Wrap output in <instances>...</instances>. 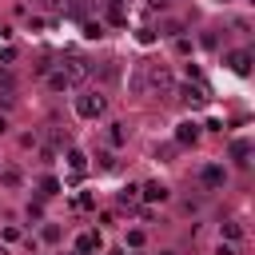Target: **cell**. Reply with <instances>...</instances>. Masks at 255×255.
Returning <instances> with one entry per match:
<instances>
[{
    "mask_svg": "<svg viewBox=\"0 0 255 255\" xmlns=\"http://www.w3.org/2000/svg\"><path fill=\"white\" fill-rule=\"evenodd\" d=\"M143 92H159V96H171L175 92V76L167 64H143Z\"/></svg>",
    "mask_w": 255,
    "mask_h": 255,
    "instance_id": "cell-1",
    "label": "cell"
},
{
    "mask_svg": "<svg viewBox=\"0 0 255 255\" xmlns=\"http://www.w3.org/2000/svg\"><path fill=\"white\" fill-rule=\"evenodd\" d=\"M72 108H76L80 120H100V116L108 112V100H104V92H80Z\"/></svg>",
    "mask_w": 255,
    "mask_h": 255,
    "instance_id": "cell-2",
    "label": "cell"
},
{
    "mask_svg": "<svg viewBox=\"0 0 255 255\" xmlns=\"http://www.w3.org/2000/svg\"><path fill=\"white\" fill-rule=\"evenodd\" d=\"M199 183H203L207 191H219V187L227 183V171H223L219 163H203V167H199Z\"/></svg>",
    "mask_w": 255,
    "mask_h": 255,
    "instance_id": "cell-3",
    "label": "cell"
},
{
    "mask_svg": "<svg viewBox=\"0 0 255 255\" xmlns=\"http://www.w3.org/2000/svg\"><path fill=\"white\" fill-rule=\"evenodd\" d=\"M60 72H64V76H68V84H72V88H76V84H80V80H84V76H88V72H92V68H88V64H84V60H80V56H68V60H64V64H60Z\"/></svg>",
    "mask_w": 255,
    "mask_h": 255,
    "instance_id": "cell-4",
    "label": "cell"
},
{
    "mask_svg": "<svg viewBox=\"0 0 255 255\" xmlns=\"http://www.w3.org/2000/svg\"><path fill=\"white\" fill-rule=\"evenodd\" d=\"M227 68H231L235 76H251V52H247V48L227 52Z\"/></svg>",
    "mask_w": 255,
    "mask_h": 255,
    "instance_id": "cell-5",
    "label": "cell"
},
{
    "mask_svg": "<svg viewBox=\"0 0 255 255\" xmlns=\"http://www.w3.org/2000/svg\"><path fill=\"white\" fill-rule=\"evenodd\" d=\"M175 143H179V147H191V143H199V124H195V120H183V124L175 128Z\"/></svg>",
    "mask_w": 255,
    "mask_h": 255,
    "instance_id": "cell-6",
    "label": "cell"
},
{
    "mask_svg": "<svg viewBox=\"0 0 255 255\" xmlns=\"http://www.w3.org/2000/svg\"><path fill=\"white\" fill-rule=\"evenodd\" d=\"M139 195H143V199H147V203H163V199H167V195H171V191H167V187H163V183H159V179H147V183H143V187H139Z\"/></svg>",
    "mask_w": 255,
    "mask_h": 255,
    "instance_id": "cell-7",
    "label": "cell"
},
{
    "mask_svg": "<svg viewBox=\"0 0 255 255\" xmlns=\"http://www.w3.org/2000/svg\"><path fill=\"white\" fill-rule=\"evenodd\" d=\"M231 159L239 167H247L251 163V139H231Z\"/></svg>",
    "mask_w": 255,
    "mask_h": 255,
    "instance_id": "cell-8",
    "label": "cell"
},
{
    "mask_svg": "<svg viewBox=\"0 0 255 255\" xmlns=\"http://www.w3.org/2000/svg\"><path fill=\"white\" fill-rule=\"evenodd\" d=\"M92 251H100V231H84L76 239V255H92Z\"/></svg>",
    "mask_w": 255,
    "mask_h": 255,
    "instance_id": "cell-9",
    "label": "cell"
},
{
    "mask_svg": "<svg viewBox=\"0 0 255 255\" xmlns=\"http://www.w3.org/2000/svg\"><path fill=\"white\" fill-rule=\"evenodd\" d=\"M44 76H48V88H52V92H72V84H68V76H64L60 68H48Z\"/></svg>",
    "mask_w": 255,
    "mask_h": 255,
    "instance_id": "cell-10",
    "label": "cell"
},
{
    "mask_svg": "<svg viewBox=\"0 0 255 255\" xmlns=\"http://www.w3.org/2000/svg\"><path fill=\"white\" fill-rule=\"evenodd\" d=\"M183 100H187V104H203V100H207V88H203V84H195V88L183 84Z\"/></svg>",
    "mask_w": 255,
    "mask_h": 255,
    "instance_id": "cell-11",
    "label": "cell"
},
{
    "mask_svg": "<svg viewBox=\"0 0 255 255\" xmlns=\"http://www.w3.org/2000/svg\"><path fill=\"white\" fill-rule=\"evenodd\" d=\"M68 163H72V171H84V167H88V155H84L80 147H68Z\"/></svg>",
    "mask_w": 255,
    "mask_h": 255,
    "instance_id": "cell-12",
    "label": "cell"
},
{
    "mask_svg": "<svg viewBox=\"0 0 255 255\" xmlns=\"http://www.w3.org/2000/svg\"><path fill=\"white\" fill-rule=\"evenodd\" d=\"M0 183H4V187H20V183H24V175H20L16 167H4V171H0Z\"/></svg>",
    "mask_w": 255,
    "mask_h": 255,
    "instance_id": "cell-13",
    "label": "cell"
},
{
    "mask_svg": "<svg viewBox=\"0 0 255 255\" xmlns=\"http://www.w3.org/2000/svg\"><path fill=\"white\" fill-rule=\"evenodd\" d=\"M40 195H44V199H48V195H60V179H56V175H44V179H40Z\"/></svg>",
    "mask_w": 255,
    "mask_h": 255,
    "instance_id": "cell-14",
    "label": "cell"
},
{
    "mask_svg": "<svg viewBox=\"0 0 255 255\" xmlns=\"http://www.w3.org/2000/svg\"><path fill=\"white\" fill-rule=\"evenodd\" d=\"M12 92H16V76L8 68H0V96H12Z\"/></svg>",
    "mask_w": 255,
    "mask_h": 255,
    "instance_id": "cell-15",
    "label": "cell"
},
{
    "mask_svg": "<svg viewBox=\"0 0 255 255\" xmlns=\"http://www.w3.org/2000/svg\"><path fill=\"white\" fill-rule=\"evenodd\" d=\"M223 239H227V243H239V239H243V227H239V223H223Z\"/></svg>",
    "mask_w": 255,
    "mask_h": 255,
    "instance_id": "cell-16",
    "label": "cell"
},
{
    "mask_svg": "<svg viewBox=\"0 0 255 255\" xmlns=\"http://www.w3.org/2000/svg\"><path fill=\"white\" fill-rule=\"evenodd\" d=\"M131 92L143 96V64H135V72H131Z\"/></svg>",
    "mask_w": 255,
    "mask_h": 255,
    "instance_id": "cell-17",
    "label": "cell"
},
{
    "mask_svg": "<svg viewBox=\"0 0 255 255\" xmlns=\"http://www.w3.org/2000/svg\"><path fill=\"white\" fill-rule=\"evenodd\" d=\"M108 139H112V143L120 147V143L128 139V131H124V124H112V131H108Z\"/></svg>",
    "mask_w": 255,
    "mask_h": 255,
    "instance_id": "cell-18",
    "label": "cell"
},
{
    "mask_svg": "<svg viewBox=\"0 0 255 255\" xmlns=\"http://www.w3.org/2000/svg\"><path fill=\"white\" fill-rule=\"evenodd\" d=\"M175 147H179V143H163V147H155V155H159V159H171Z\"/></svg>",
    "mask_w": 255,
    "mask_h": 255,
    "instance_id": "cell-19",
    "label": "cell"
},
{
    "mask_svg": "<svg viewBox=\"0 0 255 255\" xmlns=\"http://www.w3.org/2000/svg\"><path fill=\"white\" fill-rule=\"evenodd\" d=\"M135 195H139V187H124V191H120V203H131Z\"/></svg>",
    "mask_w": 255,
    "mask_h": 255,
    "instance_id": "cell-20",
    "label": "cell"
},
{
    "mask_svg": "<svg viewBox=\"0 0 255 255\" xmlns=\"http://www.w3.org/2000/svg\"><path fill=\"white\" fill-rule=\"evenodd\" d=\"M44 239H48V243H56V239H60V227H56V223H48V227H44Z\"/></svg>",
    "mask_w": 255,
    "mask_h": 255,
    "instance_id": "cell-21",
    "label": "cell"
},
{
    "mask_svg": "<svg viewBox=\"0 0 255 255\" xmlns=\"http://www.w3.org/2000/svg\"><path fill=\"white\" fill-rule=\"evenodd\" d=\"M28 219H44V207L40 203H28Z\"/></svg>",
    "mask_w": 255,
    "mask_h": 255,
    "instance_id": "cell-22",
    "label": "cell"
},
{
    "mask_svg": "<svg viewBox=\"0 0 255 255\" xmlns=\"http://www.w3.org/2000/svg\"><path fill=\"white\" fill-rule=\"evenodd\" d=\"M215 255H239V251H235V243H219V251H215Z\"/></svg>",
    "mask_w": 255,
    "mask_h": 255,
    "instance_id": "cell-23",
    "label": "cell"
},
{
    "mask_svg": "<svg viewBox=\"0 0 255 255\" xmlns=\"http://www.w3.org/2000/svg\"><path fill=\"white\" fill-rule=\"evenodd\" d=\"M163 4H167V0H147V8H151V12H155V8H163Z\"/></svg>",
    "mask_w": 255,
    "mask_h": 255,
    "instance_id": "cell-24",
    "label": "cell"
},
{
    "mask_svg": "<svg viewBox=\"0 0 255 255\" xmlns=\"http://www.w3.org/2000/svg\"><path fill=\"white\" fill-rule=\"evenodd\" d=\"M4 131H8V124H4V116H0V135H4Z\"/></svg>",
    "mask_w": 255,
    "mask_h": 255,
    "instance_id": "cell-25",
    "label": "cell"
},
{
    "mask_svg": "<svg viewBox=\"0 0 255 255\" xmlns=\"http://www.w3.org/2000/svg\"><path fill=\"white\" fill-rule=\"evenodd\" d=\"M159 255H175V251H159Z\"/></svg>",
    "mask_w": 255,
    "mask_h": 255,
    "instance_id": "cell-26",
    "label": "cell"
},
{
    "mask_svg": "<svg viewBox=\"0 0 255 255\" xmlns=\"http://www.w3.org/2000/svg\"><path fill=\"white\" fill-rule=\"evenodd\" d=\"M0 255H8V251H4V247H0Z\"/></svg>",
    "mask_w": 255,
    "mask_h": 255,
    "instance_id": "cell-27",
    "label": "cell"
}]
</instances>
